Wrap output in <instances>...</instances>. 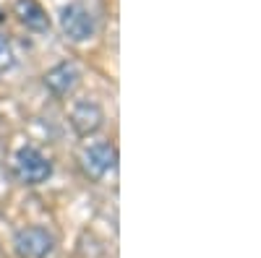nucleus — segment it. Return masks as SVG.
<instances>
[{"label":"nucleus","instance_id":"f257e3e1","mask_svg":"<svg viewBox=\"0 0 261 258\" xmlns=\"http://www.w3.org/2000/svg\"><path fill=\"white\" fill-rule=\"evenodd\" d=\"M13 169H16V178L27 185H39L53 175L50 159L34 146H21L18 149L16 157H13Z\"/></svg>","mask_w":261,"mask_h":258},{"label":"nucleus","instance_id":"f03ea898","mask_svg":"<svg viewBox=\"0 0 261 258\" xmlns=\"http://www.w3.org/2000/svg\"><path fill=\"white\" fill-rule=\"evenodd\" d=\"M60 29L71 42H86L97 34V18L84 3H68L60 11Z\"/></svg>","mask_w":261,"mask_h":258},{"label":"nucleus","instance_id":"7ed1b4c3","mask_svg":"<svg viewBox=\"0 0 261 258\" xmlns=\"http://www.w3.org/2000/svg\"><path fill=\"white\" fill-rule=\"evenodd\" d=\"M16 250L24 258H47L55 250V238L45 227H27L16 232Z\"/></svg>","mask_w":261,"mask_h":258},{"label":"nucleus","instance_id":"20e7f679","mask_svg":"<svg viewBox=\"0 0 261 258\" xmlns=\"http://www.w3.org/2000/svg\"><path fill=\"white\" fill-rule=\"evenodd\" d=\"M115 159H118V154L110 144H92L81 152V167L94 180L105 178L110 169H115Z\"/></svg>","mask_w":261,"mask_h":258},{"label":"nucleus","instance_id":"39448f33","mask_svg":"<svg viewBox=\"0 0 261 258\" xmlns=\"http://www.w3.org/2000/svg\"><path fill=\"white\" fill-rule=\"evenodd\" d=\"M81 81V71L73 63H60V66L50 68L45 73V86L55 94V97H68Z\"/></svg>","mask_w":261,"mask_h":258},{"label":"nucleus","instance_id":"423d86ee","mask_svg":"<svg viewBox=\"0 0 261 258\" xmlns=\"http://www.w3.org/2000/svg\"><path fill=\"white\" fill-rule=\"evenodd\" d=\"M71 125L76 128L79 136H89L94 133L97 128L102 125V110L97 102H89V99H81L73 104L71 110Z\"/></svg>","mask_w":261,"mask_h":258},{"label":"nucleus","instance_id":"0eeeda50","mask_svg":"<svg viewBox=\"0 0 261 258\" xmlns=\"http://www.w3.org/2000/svg\"><path fill=\"white\" fill-rule=\"evenodd\" d=\"M16 16L32 32H47L50 29V18L37 0H16Z\"/></svg>","mask_w":261,"mask_h":258},{"label":"nucleus","instance_id":"6e6552de","mask_svg":"<svg viewBox=\"0 0 261 258\" xmlns=\"http://www.w3.org/2000/svg\"><path fill=\"white\" fill-rule=\"evenodd\" d=\"M13 66H16L13 47H11V42H8L3 34H0V73H8Z\"/></svg>","mask_w":261,"mask_h":258}]
</instances>
